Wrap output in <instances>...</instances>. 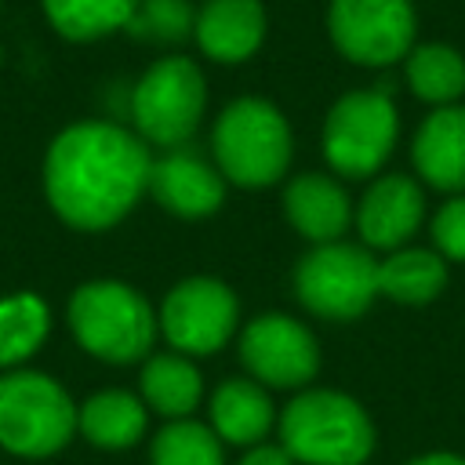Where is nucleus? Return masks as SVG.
<instances>
[{"instance_id": "nucleus-4", "label": "nucleus", "mask_w": 465, "mask_h": 465, "mask_svg": "<svg viewBox=\"0 0 465 465\" xmlns=\"http://www.w3.org/2000/svg\"><path fill=\"white\" fill-rule=\"evenodd\" d=\"M69 327L91 356L105 363H134L153 349L160 320L134 287L120 280H91L69 298Z\"/></svg>"}, {"instance_id": "nucleus-5", "label": "nucleus", "mask_w": 465, "mask_h": 465, "mask_svg": "<svg viewBox=\"0 0 465 465\" xmlns=\"http://www.w3.org/2000/svg\"><path fill=\"white\" fill-rule=\"evenodd\" d=\"M207 109V80L185 54L156 58L131 91V120L142 142L178 149L193 138Z\"/></svg>"}, {"instance_id": "nucleus-2", "label": "nucleus", "mask_w": 465, "mask_h": 465, "mask_svg": "<svg viewBox=\"0 0 465 465\" xmlns=\"http://www.w3.org/2000/svg\"><path fill=\"white\" fill-rule=\"evenodd\" d=\"M211 153L225 182L240 189L276 185L287 174L294 153L291 124L269 98L243 94L218 113L211 131Z\"/></svg>"}, {"instance_id": "nucleus-17", "label": "nucleus", "mask_w": 465, "mask_h": 465, "mask_svg": "<svg viewBox=\"0 0 465 465\" xmlns=\"http://www.w3.org/2000/svg\"><path fill=\"white\" fill-rule=\"evenodd\" d=\"M276 411L262 381L254 378H229L211 396V429L222 443L254 447L272 429Z\"/></svg>"}, {"instance_id": "nucleus-20", "label": "nucleus", "mask_w": 465, "mask_h": 465, "mask_svg": "<svg viewBox=\"0 0 465 465\" xmlns=\"http://www.w3.org/2000/svg\"><path fill=\"white\" fill-rule=\"evenodd\" d=\"M203 396L200 371L182 352L149 356L142 367V400L163 418H189Z\"/></svg>"}, {"instance_id": "nucleus-1", "label": "nucleus", "mask_w": 465, "mask_h": 465, "mask_svg": "<svg viewBox=\"0 0 465 465\" xmlns=\"http://www.w3.org/2000/svg\"><path fill=\"white\" fill-rule=\"evenodd\" d=\"M145 142L109 120L65 127L44 160V193L54 214L84 232L116 225L149 189Z\"/></svg>"}, {"instance_id": "nucleus-25", "label": "nucleus", "mask_w": 465, "mask_h": 465, "mask_svg": "<svg viewBox=\"0 0 465 465\" xmlns=\"http://www.w3.org/2000/svg\"><path fill=\"white\" fill-rule=\"evenodd\" d=\"M134 40L153 47H178L193 40L196 7L189 0H138L131 22L124 25Z\"/></svg>"}, {"instance_id": "nucleus-16", "label": "nucleus", "mask_w": 465, "mask_h": 465, "mask_svg": "<svg viewBox=\"0 0 465 465\" xmlns=\"http://www.w3.org/2000/svg\"><path fill=\"white\" fill-rule=\"evenodd\" d=\"M283 214L287 222L312 243H334L352 222V203L345 189L331 174H298L283 189Z\"/></svg>"}, {"instance_id": "nucleus-15", "label": "nucleus", "mask_w": 465, "mask_h": 465, "mask_svg": "<svg viewBox=\"0 0 465 465\" xmlns=\"http://www.w3.org/2000/svg\"><path fill=\"white\" fill-rule=\"evenodd\" d=\"M418 174L443 193H465V105L432 109L411 145Z\"/></svg>"}, {"instance_id": "nucleus-9", "label": "nucleus", "mask_w": 465, "mask_h": 465, "mask_svg": "<svg viewBox=\"0 0 465 465\" xmlns=\"http://www.w3.org/2000/svg\"><path fill=\"white\" fill-rule=\"evenodd\" d=\"M418 33L414 0H331L327 36L356 65L385 69L411 54Z\"/></svg>"}, {"instance_id": "nucleus-18", "label": "nucleus", "mask_w": 465, "mask_h": 465, "mask_svg": "<svg viewBox=\"0 0 465 465\" xmlns=\"http://www.w3.org/2000/svg\"><path fill=\"white\" fill-rule=\"evenodd\" d=\"M76 429L87 436V443L102 450L134 447L145 436V403L124 389L94 392L87 403H80Z\"/></svg>"}, {"instance_id": "nucleus-24", "label": "nucleus", "mask_w": 465, "mask_h": 465, "mask_svg": "<svg viewBox=\"0 0 465 465\" xmlns=\"http://www.w3.org/2000/svg\"><path fill=\"white\" fill-rule=\"evenodd\" d=\"M149 458L153 465H225L218 432L189 418H174L171 425H163L153 436Z\"/></svg>"}, {"instance_id": "nucleus-6", "label": "nucleus", "mask_w": 465, "mask_h": 465, "mask_svg": "<svg viewBox=\"0 0 465 465\" xmlns=\"http://www.w3.org/2000/svg\"><path fill=\"white\" fill-rule=\"evenodd\" d=\"M76 411L69 392L40 374L15 371L0 378V447L22 458H47L62 450L76 432Z\"/></svg>"}, {"instance_id": "nucleus-21", "label": "nucleus", "mask_w": 465, "mask_h": 465, "mask_svg": "<svg viewBox=\"0 0 465 465\" xmlns=\"http://www.w3.org/2000/svg\"><path fill=\"white\" fill-rule=\"evenodd\" d=\"M407 62V87L432 109L454 105L465 94V58L450 44H414Z\"/></svg>"}, {"instance_id": "nucleus-27", "label": "nucleus", "mask_w": 465, "mask_h": 465, "mask_svg": "<svg viewBox=\"0 0 465 465\" xmlns=\"http://www.w3.org/2000/svg\"><path fill=\"white\" fill-rule=\"evenodd\" d=\"M240 465H294V458L287 454L283 443H254Z\"/></svg>"}, {"instance_id": "nucleus-28", "label": "nucleus", "mask_w": 465, "mask_h": 465, "mask_svg": "<svg viewBox=\"0 0 465 465\" xmlns=\"http://www.w3.org/2000/svg\"><path fill=\"white\" fill-rule=\"evenodd\" d=\"M407 465H465V458L447 454V450H436V454H421V458H414V461H407Z\"/></svg>"}, {"instance_id": "nucleus-3", "label": "nucleus", "mask_w": 465, "mask_h": 465, "mask_svg": "<svg viewBox=\"0 0 465 465\" xmlns=\"http://www.w3.org/2000/svg\"><path fill=\"white\" fill-rule=\"evenodd\" d=\"M280 443L302 465H363L374 450L367 411L334 389L298 392L276 418Z\"/></svg>"}, {"instance_id": "nucleus-19", "label": "nucleus", "mask_w": 465, "mask_h": 465, "mask_svg": "<svg viewBox=\"0 0 465 465\" xmlns=\"http://www.w3.org/2000/svg\"><path fill=\"white\" fill-rule=\"evenodd\" d=\"M447 287V262L440 251L400 247L378 262V294L400 305H425Z\"/></svg>"}, {"instance_id": "nucleus-8", "label": "nucleus", "mask_w": 465, "mask_h": 465, "mask_svg": "<svg viewBox=\"0 0 465 465\" xmlns=\"http://www.w3.org/2000/svg\"><path fill=\"white\" fill-rule=\"evenodd\" d=\"M294 291L323 320H356L378 298V262L356 243H316L294 269Z\"/></svg>"}, {"instance_id": "nucleus-7", "label": "nucleus", "mask_w": 465, "mask_h": 465, "mask_svg": "<svg viewBox=\"0 0 465 465\" xmlns=\"http://www.w3.org/2000/svg\"><path fill=\"white\" fill-rule=\"evenodd\" d=\"M400 116L385 87L341 94L323 120V156L341 178H371L392 156Z\"/></svg>"}, {"instance_id": "nucleus-11", "label": "nucleus", "mask_w": 465, "mask_h": 465, "mask_svg": "<svg viewBox=\"0 0 465 465\" xmlns=\"http://www.w3.org/2000/svg\"><path fill=\"white\" fill-rule=\"evenodd\" d=\"M240 360L269 389H302L320 371V345L287 312H262L240 334Z\"/></svg>"}, {"instance_id": "nucleus-23", "label": "nucleus", "mask_w": 465, "mask_h": 465, "mask_svg": "<svg viewBox=\"0 0 465 465\" xmlns=\"http://www.w3.org/2000/svg\"><path fill=\"white\" fill-rule=\"evenodd\" d=\"M51 312L36 294H11L0 302V367L29 360L47 338Z\"/></svg>"}, {"instance_id": "nucleus-22", "label": "nucleus", "mask_w": 465, "mask_h": 465, "mask_svg": "<svg viewBox=\"0 0 465 465\" xmlns=\"http://www.w3.org/2000/svg\"><path fill=\"white\" fill-rule=\"evenodd\" d=\"M138 0H44V11L51 25L65 40H98L116 29H124L134 15Z\"/></svg>"}, {"instance_id": "nucleus-10", "label": "nucleus", "mask_w": 465, "mask_h": 465, "mask_svg": "<svg viewBox=\"0 0 465 465\" xmlns=\"http://www.w3.org/2000/svg\"><path fill=\"white\" fill-rule=\"evenodd\" d=\"M156 320L163 338L182 356H211L232 338L240 323V302L222 280L189 276L167 291Z\"/></svg>"}, {"instance_id": "nucleus-26", "label": "nucleus", "mask_w": 465, "mask_h": 465, "mask_svg": "<svg viewBox=\"0 0 465 465\" xmlns=\"http://www.w3.org/2000/svg\"><path fill=\"white\" fill-rule=\"evenodd\" d=\"M429 232H432V243H436V251L443 258L465 262V196H450L436 211Z\"/></svg>"}, {"instance_id": "nucleus-14", "label": "nucleus", "mask_w": 465, "mask_h": 465, "mask_svg": "<svg viewBox=\"0 0 465 465\" xmlns=\"http://www.w3.org/2000/svg\"><path fill=\"white\" fill-rule=\"evenodd\" d=\"M265 29L269 15L262 0H203V7H196L193 40L211 62L236 65L262 47Z\"/></svg>"}, {"instance_id": "nucleus-12", "label": "nucleus", "mask_w": 465, "mask_h": 465, "mask_svg": "<svg viewBox=\"0 0 465 465\" xmlns=\"http://www.w3.org/2000/svg\"><path fill=\"white\" fill-rule=\"evenodd\" d=\"M153 200L178 218H207L225 200V178L214 163L189 149H167L149 167Z\"/></svg>"}, {"instance_id": "nucleus-13", "label": "nucleus", "mask_w": 465, "mask_h": 465, "mask_svg": "<svg viewBox=\"0 0 465 465\" xmlns=\"http://www.w3.org/2000/svg\"><path fill=\"white\" fill-rule=\"evenodd\" d=\"M356 229L367 247L400 251L425 218V196L414 178L407 174H381L367 185L363 200L356 203Z\"/></svg>"}]
</instances>
